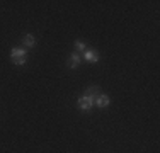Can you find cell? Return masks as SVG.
<instances>
[{
    "instance_id": "obj_1",
    "label": "cell",
    "mask_w": 160,
    "mask_h": 153,
    "mask_svg": "<svg viewBox=\"0 0 160 153\" xmlns=\"http://www.w3.org/2000/svg\"><path fill=\"white\" fill-rule=\"evenodd\" d=\"M94 101L96 99H92V97H89V95H80L78 97V101H77V106H78V109L80 111H83V112H87V111H90L94 107Z\"/></svg>"
},
{
    "instance_id": "obj_2",
    "label": "cell",
    "mask_w": 160,
    "mask_h": 153,
    "mask_svg": "<svg viewBox=\"0 0 160 153\" xmlns=\"http://www.w3.org/2000/svg\"><path fill=\"white\" fill-rule=\"evenodd\" d=\"M94 104H96L97 107H101V109H104V107H108L109 104H111V99H109L108 95L101 94V95H97V97H96V101H94Z\"/></svg>"
},
{
    "instance_id": "obj_3",
    "label": "cell",
    "mask_w": 160,
    "mask_h": 153,
    "mask_svg": "<svg viewBox=\"0 0 160 153\" xmlns=\"http://www.w3.org/2000/svg\"><path fill=\"white\" fill-rule=\"evenodd\" d=\"M80 61H82V56H80V53H72L70 56H68V67L70 68H77L80 65Z\"/></svg>"
},
{
    "instance_id": "obj_4",
    "label": "cell",
    "mask_w": 160,
    "mask_h": 153,
    "mask_svg": "<svg viewBox=\"0 0 160 153\" xmlns=\"http://www.w3.org/2000/svg\"><path fill=\"white\" fill-rule=\"evenodd\" d=\"M83 60L89 61V63H97L99 61V53L94 51V49H89V51L83 53Z\"/></svg>"
},
{
    "instance_id": "obj_5",
    "label": "cell",
    "mask_w": 160,
    "mask_h": 153,
    "mask_svg": "<svg viewBox=\"0 0 160 153\" xmlns=\"http://www.w3.org/2000/svg\"><path fill=\"white\" fill-rule=\"evenodd\" d=\"M85 95H89V97L96 99L97 95H101V89H99V85H90L89 89L85 90Z\"/></svg>"
},
{
    "instance_id": "obj_6",
    "label": "cell",
    "mask_w": 160,
    "mask_h": 153,
    "mask_svg": "<svg viewBox=\"0 0 160 153\" xmlns=\"http://www.w3.org/2000/svg\"><path fill=\"white\" fill-rule=\"evenodd\" d=\"M21 56H28V51L22 48H14L10 51V58H21Z\"/></svg>"
},
{
    "instance_id": "obj_7",
    "label": "cell",
    "mask_w": 160,
    "mask_h": 153,
    "mask_svg": "<svg viewBox=\"0 0 160 153\" xmlns=\"http://www.w3.org/2000/svg\"><path fill=\"white\" fill-rule=\"evenodd\" d=\"M22 44L28 46V48H32V46H34V36H32V34H28V36H24V39H22Z\"/></svg>"
},
{
    "instance_id": "obj_8",
    "label": "cell",
    "mask_w": 160,
    "mask_h": 153,
    "mask_svg": "<svg viewBox=\"0 0 160 153\" xmlns=\"http://www.w3.org/2000/svg\"><path fill=\"white\" fill-rule=\"evenodd\" d=\"M75 51L80 53V51H85V43L82 39H77L75 41Z\"/></svg>"
},
{
    "instance_id": "obj_9",
    "label": "cell",
    "mask_w": 160,
    "mask_h": 153,
    "mask_svg": "<svg viewBox=\"0 0 160 153\" xmlns=\"http://www.w3.org/2000/svg\"><path fill=\"white\" fill-rule=\"evenodd\" d=\"M28 61V56H21V58H12V63L14 65H24Z\"/></svg>"
}]
</instances>
